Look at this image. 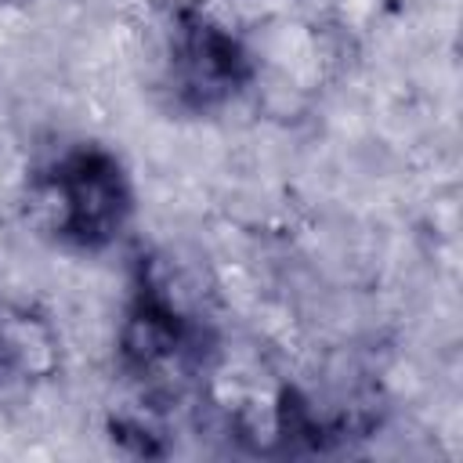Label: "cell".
I'll use <instances>...</instances> for the list:
<instances>
[{
    "label": "cell",
    "mask_w": 463,
    "mask_h": 463,
    "mask_svg": "<svg viewBox=\"0 0 463 463\" xmlns=\"http://www.w3.org/2000/svg\"><path fill=\"white\" fill-rule=\"evenodd\" d=\"M134 217V188L123 163L101 145H72L25 184V221L76 250L112 246Z\"/></svg>",
    "instance_id": "1"
},
{
    "label": "cell",
    "mask_w": 463,
    "mask_h": 463,
    "mask_svg": "<svg viewBox=\"0 0 463 463\" xmlns=\"http://www.w3.org/2000/svg\"><path fill=\"white\" fill-rule=\"evenodd\" d=\"M166 80L184 109L210 112L257 80V54L242 33L203 7H181L166 29Z\"/></svg>",
    "instance_id": "2"
},
{
    "label": "cell",
    "mask_w": 463,
    "mask_h": 463,
    "mask_svg": "<svg viewBox=\"0 0 463 463\" xmlns=\"http://www.w3.org/2000/svg\"><path fill=\"white\" fill-rule=\"evenodd\" d=\"M203 344L199 318L184 307V300L170 289V282L141 264L134 297L119 322V362L137 380H163L181 373Z\"/></svg>",
    "instance_id": "3"
},
{
    "label": "cell",
    "mask_w": 463,
    "mask_h": 463,
    "mask_svg": "<svg viewBox=\"0 0 463 463\" xmlns=\"http://www.w3.org/2000/svg\"><path fill=\"white\" fill-rule=\"evenodd\" d=\"M61 369V333L33 304L0 307V380L43 383Z\"/></svg>",
    "instance_id": "4"
},
{
    "label": "cell",
    "mask_w": 463,
    "mask_h": 463,
    "mask_svg": "<svg viewBox=\"0 0 463 463\" xmlns=\"http://www.w3.org/2000/svg\"><path fill=\"white\" fill-rule=\"evenodd\" d=\"M14 4H25V0H0V7H14Z\"/></svg>",
    "instance_id": "5"
}]
</instances>
